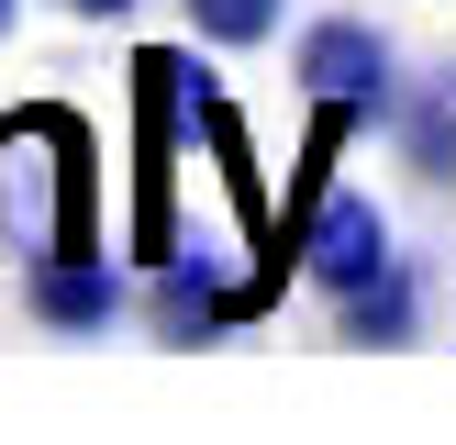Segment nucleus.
Returning <instances> with one entry per match:
<instances>
[{"mask_svg": "<svg viewBox=\"0 0 456 445\" xmlns=\"http://www.w3.org/2000/svg\"><path fill=\"white\" fill-rule=\"evenodd\" d=\"M178 12H190V34H200V44H223V56H245V44H279L289 0H178Z\"/></svg>", "mask_w": 456, "mask_h": 445, "instance_id": "7", "label": "nucleus"}, {"mask_svg": "<svg viewBox=\"0 0 456 445\" xmlns=\"http://www.w3.org/2000/svg\"><path fill=\"white\" fill-rule=\"evenodd\" d=\"M412 334H423V267L412 256H390L368 289L334 301V345H412Z\"/></svg>", "mask_w": 456, "mask_h": 445, "instance_id": "6", "label": "nucleus"}, {"mask_svg": "<svg viewBox=\"0 0 456 445\" xmlns=\"http://www.w3.org/2000/svg\"><path fill=\"white\" fill-rule=\"evenodd\" d=\"M256 279H223L212 256H167V267H145V323H156V345H223L234 323H256Z\"/></svg>", "mask_w": 456, "mask_h": 445, "instance_id": "4", "label": "nucleus"}, {"mask_svg": "<svg viewBox=\"0 0 456 445\" xmlns=\"http://www.w3.org/2000/svg\"><path fill=\"white\" fill-rule=\"evenodd\" d=\"M134 301H145V289H123L111 256H34L22 267V312H34L45 334H111Z\"/></svg>", "mask_w": 456, "mask_h": 445, "instance_id": "5", "label": "nucleus"}, {"mask_svg": "<svg viewBox=\"0 0 456 445\" xmlns=\"http://www.w3.org/2000/svg\"><path fill=\"white\" fill-rule=\"evenodd\" d=\"M190 111H200V56L145 44L134 56V234H123V256H145V267L190 256L178 245V123Z\"/></svg>", "mask_w": 456, "mask_h": 445, "instance_id": "1", "label": "nucleus"}, {"mask_svg": "<svg viewBox=\"0 0 456 445\" xmlns=\"http://www.w3.org/2000/svg\"><path fill=\"white\" fill-rule=\"evenodd\" d=\"M56 12H67V22H123L134 0H56Z\"/></svg>", "mask_w": 456, "mask_h": 445, "instance_id": "8", "label": "nucleus"}, {"mask_svg": "<svg viewBox=\"0 0 456 445\" xmlns=\"http://www.w3.org/2000/svg\"><path fill=\"white\" fill-rule=\"evenodd\" d=\"M289 78H301V101L356 111V123H390V111H401V56H390V34H379L368 12H323V22H301Z\"/></svg>", "mask_w": 456, "mask_h": 445, "instance_id": "3", "label": "nucleus"}, {"mask_svg": "<svg viewBox=\"0 0 456 445\" xmlns=\"http://www.w3.org/2000/svg\"><path fill=\"white\" fill-rule=\"evenodd\" d=\"M334 156H346V145H312L289 222H301V279L323 289V301H346V289H368L401 245H390V212H379L368 190H346V178H334Z\"/></svg>", "mask_w": 456, "mask_h": 445, "instance_id": "2", "label": "nucleus"}, {"mask_svg": "<svg viewBox=\"0 0 456 445\" xmlns=\"http://www.w3.org/2000/svg\"><path fill=\"white\" fill-rule=\"evenodd\" d=\"M0 145H12V111H0Z\"/></svg>", "mask_w": 456, "mask_h": 445, "instance_id": "10", "label": "nucleus"}, {"mask_svg": "<svg viewBox=\"0 0 456 445\" xmlns=\"http://www.w3.org/2000/svg\"><path fill=\"white\" fill-rule=\"evenodd\" d=\"M12 22H22V0H0V34H12Z\"/></svg>", "mask_w": 456, "mask_h": 445, "instance_id": "9", "label": "nucleus"}]
</instances>
